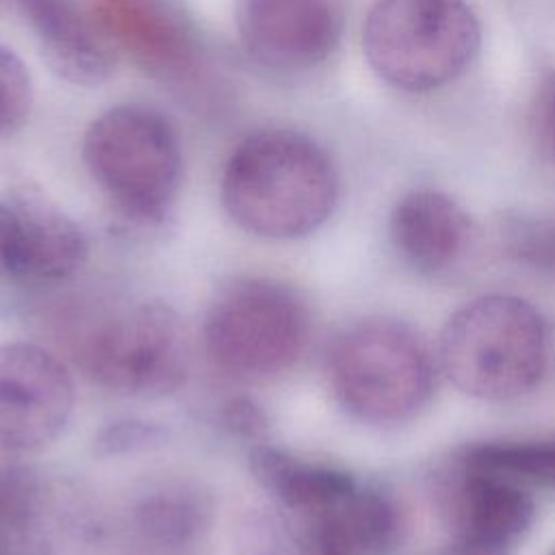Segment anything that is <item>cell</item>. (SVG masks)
<instances>
[{
	"mask_svg": "<svg viewBox=\"0 0 555 555\" xmlns=\"http://www.w3.org/2000/svg\"><path fill=\"white\" fill-rule=\"evenodd\" d=\"M338 173L310 137L267 128L245 137L221 176V202L236 225L275 241L301 238L334 212Z\"/></svg>",
	"mask_w": 555,
	"mask_h": 555,
	"instance_id": "cell-1",
	"label": "cell"
},
{
	"mask_svg": "<svg viewBox=\"0 0 555 555\" xmlns=\"http://www.w3.org/2000/svg\"><path fill=\"white\" fill-rule=\"evenodd\" d=\"M327 375L338 403L369 425L414 418L434 390V366L423 340L401 321L362 319L330 347Z\"/></svg>",
	"mask_w": 555,
	"mask_h": 555,
	"instance_id": "cell-5",
	"label": "cell"
},
{
	"mask_svg": "<svg viewBox=\"0 0 555 555\" xmlns=\"http://www.w3.org/2000/svg\"><path fill=\"white\" fill-rule=\"evenodd\" d=\"M401 531L395 501L360 483L334 505L293 520L301 555H388L401 542Z\"/></svg>",
	"mask_w": 555,
	"mask_h": 555,
	"instance_id": "cell-13",
	"label": "cell"
},
{
	"mask_svg": "<svg viewBox=\"0 0 555 555\" xmlns=\"http://www.w3.org/2000/svg\"><path fill=\"white\" fill-rule=\"evenodd\" d=\"M202 334L217 369L241 379H264L301 358L310 314L293 286L273 278H238L210 301Z\"/></svg>",
	"mask_w": 555,
	"mask_h": 555,
	"instance_id": "cell-6",
	"label": "cell"
},
{
	"mask_svg": "<svg viewBox=\"0 0 555 555\" xmlns=\"http://www.w3.org/2000/svg\"><path fill=\"white\" fill-rule=\"evenodd\" d=\"M167 429L158 423L145 418H117L98 431L93 451L100 457L147 453L167 444Z\"/></svg>",
	"mask_w": 555,
	"mask_h": 555,
	"instance_id": "cell-21",
	"label": "cell"
},
{
	"mask_svg": "<svg viewBox=\"0 0 555 555\" xmlns=\"http://www.w3.org/2000/svg\"><path fill=\"white\" fill-rule=\"evenodd\" d=\"M473 225L466 210L447 193L416 189L405 193L390 212V238L401 258L425 275L451 269L470 243Z\"/></svg>",
	"mask_w": 555,
	"mask_h": 555,
	"instance_id": "cell-15",
	"label": "cell"
},
{
	"mask_svg": "<svg viewBox=\"0 0 555 555\" xmlns=\"http://www.w3.org/2000/svg\"><path fill=\"white\" fill-rule=\"evenodd\" d=\"M460 464L507 477L555 488V438L496 440L464 447Z\"/></svg>",
	"mask_w": 555,
	"mask_h": 555,
	"instance_id": "cell-19",
	"label": "cell"
},
{
	"mask_svg": "<svg viewBox=\"0 0 555 555\" xmlns=\"http://www.w3.org/2000/svg\"><path fill=\"white\" fill-rule=\"evenodd\" d=\"M33 82L22 59L0 43V137L15 132L30 113Z\"/></svg>",
	"mask_w": 555,
	"mask_h": 555,
	"instance_id": "cell-20",
	"label": "cell"
},
{
	"mask_svg": "<svg viewBox=\"0 0 555 555\" xmlns=\"http://www.w3.org/2000/svg\"><path fill=\"white\" fill-rule=\"evenodd\" d=\"M234 20L245 52L273 72L321 65L343 35L338 0H238Z\"/></svg>",
	"mask_w": 555,
	"mask_h": 555,
	"instance_id": "cell-9",
	"label": "cell"
},
{
	"mask_svg": "<svg viewBox=\"0 0 555 555\" xmlns=\"http://www.w3.org/2000/svg\"><path fill=\"white\" fill-rule=\"evenodd\" d=\"M89 256L78 223L37 189L0 195V267L20 280L54 282L74 275Z\"/></svg>",
	"mask_w": 555,
	"mask_h": 555,
	"instance_id": "cell-10",
	"label": "cell"
},
{
	"mask_svg": "<svg viewBox=\"0 0 555 555\" xmlns=\"http://www.w3.org/2000/svg\"><path fill=\"white\" fill-rule=\"evenodd\" d=\"M529 137L540 158L555 167V72L540 80L531 98Z\"/></svg>",
	"mask_w": 555,
	"mask_h": 555,
	"instance_id": "cell-23",
	"label": "cell"
},
{
	"mask_svg": "<svg viewBox=\"0 0 555 555\" xmlns=\"http://www.w3.org/2000/svg\"><path fill=\"white\" fill-rule=\"evenodd\" d=\"M451 538L438 555H514L535 520L518 481L462 466L449 494Z\"/></svg>",
	"mask_w": 555,
	"mask_h": 555,
	"instance_id": "cell-12",
	"label": "cell"
},
{
	"mask_svg": "<svg viewBox=\"0 0 555 555\" xmlns=\"http://www.w3.org/2000/svg\"><path fill=\"white\" fill-rule=\"evenodd\" d=\"M48 65L67 82L95 87L115 67V46L78 0H15Z\"/></svg>",
	"mask_w": 555,
	"mask_h": 555,
	"instance_id": "cell-14",
	"label": "cell"
},
{
	"mask_svg": "<svg viewBox=\"0 0 555 555\" xmlns=\"http://www.w3.org/2000/svg\"><path fill=\"white\" fill-rule=\"evenodd\" d=\"M542 314L514 295H483L455 310L440 336V364L453 386L481 401H512L544 375Z\"/></svg>",
	"mask_w": 555,
	"mask_h": 555,
	"instance_id": "cell-2",
	"label": "cell"
},
{
	"mask_svg": "<svg viewBox=\"0 0 555 555\" xmlns=\"http://www.w3.org/2000/svg\"><path fill=\"white\" fill-rule=\"evenodd\" d=\"M479 43L481 26L466 0H375L362 26L371 69L408 93L453 82Z\"/></svg>",
	"mask_w": 555,
	"mask_h": 555,
	"instance_id": "cell-3",
	"label": "cell"
},
{
	"mask_svg": "<svg viewBox=\"0 0 555 555\" xmlns=\"http://www.w3.org/2000/svg\"><path fill=\"white\" fill-rule=\"evenodd\" d=\"M80 353L82 369L98 386L126 397L176 392L189 371L180 317L160 301L115 314L87 336Z\"/></svg>",
	"mask_w": 555,
	"mask_h": 555,
	"instance_id": "cell-7",
	"label": "cell"
},
{
	"mask_svg": "<svg viewBox=\"0 0 555 555\" xmlns=\"http://www.w3.org/2000/svg\"><path fill=\"white\" fill-rule=\"evenodd\" d=\"M82 160L115 208L141 225L167 219L182 178V150L165 115L119 104L98 115L82 137Z\"/></svg>",
	"mask_w": 555,
	"mask_h": 555,
	"instance_id": "cell-4",
	"label": "cell"
},
{
	"mask_svg": "<svg viewBox=\"0 0 555 555\" xmlns=\"http://www.w3.org/2000/svg\"><path fill=\"white\" fill-rule=\"evenodd\" d=\"M249 468L256 481L293 516L317 514L358 486L340 468L295 457L271 444H256L249 451Z\"/></svg>",
	"mask_w": 555,
	"mask_h": 555,
	"instance_id": "cell-18",
	"label": "cell"
},
{
	"mask_svg": "<svg viewBox=\"0 0 555 555\" xmlns=\"http://www.w3.org/2000/svg\"><path fill=\"white\" fill-rule=\"evenodd\" d=\"M74 410L65 364L35 343L0 345V449L35 453L52 444Z\"/></svg>",
	"mask_w": 555,
	"mask_h": 555,
	"instance_id": "cell-8",
	"label": "cell"
},
{
	"mask_svg": "<svg viewBox=\"0 0 555 555\" xmlns=\"http://www.w3.org/2000/svg\"><path fill=\"white\" fill-rule=\"evenodd\" d=\"M54 488L26 466H0V555H50L59 529Z\"/></svg>",
	"mask_w": 555,
	"mask_h": 555,
	"instance_id": "cell-17",
	"label": "cell"
},
{
	"mask_svg": "<svg viewBox=\"0 0 555 555\" xmlns=\"http://www.w3.org/2000/svg\"><path fill=\"white\" fill-rule=\"evenodd\" d=\"M223 427L245 440H260L269 431V416L260 403L249 397H232L221 408Z\"/></svg>",
	"mask_w": 555,
	"mask_h": 555,
	"instance_id": "cell-24",
	"label": "cell"
},
{
	"mask_svg": "<svg viewBox=\"0 0 555 555\" xmlns=\"http://www.w3.org/2000/svg\"><path fill=\"white\" fill-rule=\"evenodd\" d=\"M212 525V496L184 479L150 488L130 509V529L145 555H199Z\"/></svg>",
	"mask_w": 555,
	"mask_h": 555,
	"instance_id": "cell-16",
	"label": "cell"
},
{
	"mask_svg": "<svg viewBox=\"0 0 555 555\" xmlns=\"http://www.w3.org/2000/svg\"><path fill=\"white\" fill-rule=\"evenodd\" d=\"M91 11L115 50L154 78L182 87L202 69V46L171 0H93Z\"/></svg>",
	"mask_w": 555,
	"mask_h": 555,
	"instance_id": "cell-11",
	"label": "cell"
},
{
	"mask_svg": "<svg viewBox=\"0 0 555 555\" xmlns=\"http://www.w3.org/2000/svg\"><path fill=\"white\" fill-rule=\"evenodd\" d=\"M503 234L507 254L518 262L555 271V219H516Z\"/></svg>",
	"mask_w": 555,
	"mask_h": 555,
	"instance_id": "cell-22",
	"label": "cell"
}]
</instances>
